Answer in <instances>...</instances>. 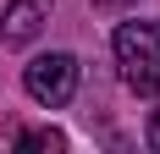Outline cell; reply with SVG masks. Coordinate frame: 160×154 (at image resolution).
Returning <instances> with one entry per match:
<instances>
[{
	"label": "cell",
	"mask_w": 160,
	"mask_h": 154,
	"mask_svg": "<svg viewBox=\"0 0 160 154\" xmlns=\"http://www.w3.org/2000/svg\"><path fill=\"white\" fill-rule=\"evenodd\" d=\"M111 50H116V66H122V83L132 94H160V17L122 22Z\"/></svg>",
	"instance_id": "obj_1"
},
{
	"label": "cell",
	"mask_w": 160,
	"mask_h": 154,
	"mask_svg": "<svg viewBox=\"0 0 160 154\" xmlns=\"http://www.w3.org/2000/svg\"><path fill=\"white\" fill-rule=\"evenodd\" d=\"M22 88H28V99H39L44 110L72 105V94H78V61H72L66 50L33 55V61L22 66Z\"/></svg>",
	"instance_id": "obj_2"
},
{
	"label": "cell",
	"mask_w": 160,
	"mask_h": 154,
	"mask_svg": "<svg viewBox=\"0 0 160 154\" xmlns=\"http://www.w3.org/2000/svg\"><path fill=\"white\" fill-rule=\"evenodd\" d=\"M44 22H50V0H11V6L0 11V44L6 50L33 44V39L44 33Z\"/></svg>",
	"instance_id": "obj_3"
},
{
	"label": "cell",
	"mask_w": 160,
	"mask_h": 154,
	"mask_svg": "<svg viewBox=\"0 0 160 154\" xmlns=\"http://www.w3.org/2000/svg\"><path fill=\"white\" fill-rule=\"evenodd\" d=\"M17 149H66V138L61 132H55V127H28V132H22V138H17Z\"/></svg>",
	"instance_id": "obj_4"
},
{
	"label": "cell",
	"mask_w": 160,
	"mask_h": 154,
	"mask_svg": "<svg viewBox=\"0 0 160 154\" xmlns=\"http://www.w3.org/2000/svg\"><path fill=\"white\" fill-rule=\"evenodd\" d=\"M144 138H149V149L160 154V110H155V116H149V132H144Z\"/></svg>",
	"instance_id": "obj_5"
},
{
	"label": "cell",
	"mask_w": 160,
	"mask_h": 154,
	"mask_svg": "<svg viewBox=\"0 0 160 154\" xmlns=\"http://www.w3.org/2000/svg\"><path fill=\"white\" fill-rule=\"evenodd\" d=\"M94 6H99V11H116V6H127V0H94Z\"/></svg>",
	"instance_id": "obj_6"
}]
</instances>
